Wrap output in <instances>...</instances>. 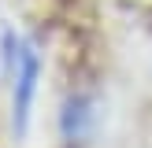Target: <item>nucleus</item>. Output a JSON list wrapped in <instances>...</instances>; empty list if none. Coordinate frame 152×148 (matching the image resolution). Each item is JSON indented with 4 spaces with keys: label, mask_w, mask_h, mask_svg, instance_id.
<instances>
[{
    "label": "nucleus",
    "mask_w": 152,
    "mask_h": 148,
    "mask_svg": "<svg viewBox=\"0 0 152 148\" xmlns=\"http://www.w3.org/2000/svg\"><path fill=\"white\" fill-rule=\"evenodd\" d=\"M11 74V33L0 30V81Z\"/></svg>",
    "instance_id": "obj_2"
},
{
    "label": "nucleus",
    "mask_w": 152,
    "mask_h": 148,
    "mask_svg": "<svg viewBox=\"0 0 152 148\" xmlns=\"http://www.w3.org/2000/svg\"><path fill=\"white\" fill-rule=\"evenodd\" d=\"M37 78H41V56H37V48L26 37H11V126H15V133H26V126H30Z\"/></svg>",
    "instance_id": "obj_1"
}]
</instances>
